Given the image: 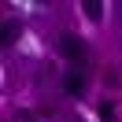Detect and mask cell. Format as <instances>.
<instances>
[{
    "label": "cell",
    "instance_id": "1",
    "mask_svg": "<svg viewBox=\"0 0 122 122\" xmlns=\"http://www.w3.org/2000/svg\"><path fill=\"white\" fill-rule=\"evenodd\" d=\"M59 52L70 56V59H81V41H78L74 33H67V37H59Z\"/></svg>",
    "mask_w": 122,
    "mask_h": 122
},
{
    "label": "cell",
    "instance_id": "2",
    "mask_svg": "<svg viewBox=\"0 0 122 122\" xmlns=\"http://www.w3.org/2000/svg\"><path fill=\"white\" fill-rule=\"evenodd\" d=\"M81 11L92 19V22H96V19L104 15V4H100V0H81Z\"/></svg>",
    "mask_w": 122,
    "mask_h": 122
},
{
    "label": "cell",
    "instance_id": "3",
    "mask_svg": "<svg viewBox=\"0 0 122 122\" xmlns=\"http://www.w3.org/2000/svg\"><path fill=\"white\" fill-rule=\"evenodd\" d=\"M63 85H67V92H81V74H78V70H67V78H63Z\"/></svg>",
    "mask_w": 122,
    "mask_h": 122
},
{
    "label": "cell",
    "instance_id": "4",
    "mask_svg": "<svg viewBox=\"0 0 122 122\" xmlns=\"http://www.w3.org/2000/svg\"><path fill=\"white\" fill-rule=\"evenodd\" d=\"M15 37H19V26H15V22H8L4 30H0V45H11Z\"/></svg>",
    "mask_w": 122,
    "mask_h": 122
},
{
    "label": "cell",
    "instance_id": "5",
    "mask_svg": "<svg viewBox=\"0 0 122 122\" xmlns=\"http://www.w3.org/2000/svg\"><path fill=\"white\" fill-rule=\"evenodd\" d=\"M100 122H115V107L107 104V100L100 104Z\"/></svg>",
    "mask_w": 122,
    "mask_h": 122
},
{
    "label": "cell",
    "instance_id": "6",
    "mask_svg": "<svg viewBox=\"0 0 122 122\" xmlns=\"http://www.w3.org/2000/svg\"><path fill=\"white\" fill-rule=\"evenodd\" d=\"M118 11H122V0H118Z\"/></svg>",
    "mask_w": 122,
    "mask_h": 122
}]
</instances>
